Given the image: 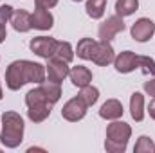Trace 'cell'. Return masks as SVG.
Segmentation results:
<instances>
[{"label": "cell", "instance_id": "6da1fadb", "mask_svg": "<svg viewBox=\"0 0 155 153\" xmlns=\"http://www.w3.org/2000/svg\"><path fill=\"white\" fill-rule=\"evenodd\" d=\"M43 81H45V67L29 60L13 61L5 70V85L9 90H20L27 83H43Z\"/></svg>", "mask_w": 155, "mask_h": 153}, {"label": "cell", "instance_id": "7a4b0ae2", "mask_svg": "<svg viewBox=\"0 0 155 153\" xmlns=\"http://www.w3.org/2000/svg\"><path fill=\"white\" fill-rule=\"evenodd\" d=\"M0 141L5 148H18L24 141V119L16 112H4Z\"/></svg>", "mask_w": 155, "mask_h": 153}, {"label": "cell", "instance_id": "3957f363", "mask_svg": "<svg viewBox=\"0 0 155 153\" xmlns=\"http://www.w3.org/2000/svg\"><path fill=\"white\" fill-rule=\"evenodd\" d=\"M132 135L130 124L123 121H114L112 124L107 126V141H105V150L110 153H124L128 139Z\"/></svg>", "mask_w": 155, "mask_h": 153}, {"label": "cell", "instance_id": "277c9868", "mask_svg": "<svg viewBox=\"0 0 155 153\" xmlns=\"http://www.w3.org/2000/svg\"><path fill=\"white\" fill-rule=\"evenodd\" d=\"M25 105H27V115H29V119L33 121V122H41V121H45L49 115H51V108H52V105L47 101V97H45V94H43V90L41 88H33V90H29L27 92V96H25Z\"/></svg>", "mask_w": 155, "mask_h": 153}, {"label": "cell", "instance_id": "5b68a950", "mask_svg": "<svg viewBox=\"0 0 155 153\" xmlns=\"http://www.w3.org/2000/svg\"><path fill=\"white\" fill-rule=\"evenodd\" d=\"M87 108H88V105L81 99V96H76V97H72L71 101H67V103L63 105V108H61V117L67 119V121H71V122H76V121H81V119L85 117Z\"/></svg>", "mask_w": 155, "mask_h": 153}, {"label": "cell", "instance_id": "8992f818", "mask_svg": "<svg viewBox=\"0 0 155 153\" xmlns=\"http://www.w3.org/2000/svg\"><path fill=\"white\" fill-rule=\"evenodd\" d=\"M124 29H126V25H124V22H123V16L114 15V16H108V18L99 25L97 34H99V40H103V41H110L116 34L123 33Z\"/></svg>", "mask_w": 155, "mask_h": 153}, {"label": "cell", "instance_id": "52a82bcc", "mask_svg": "<svg viewBox=\"0 0 155 153\" xmlns=\"http://www.w3.org/2000/svg\"><path fill=\"white\" fill-rule=\"evenodd\" d=\"M114 60H116V52H114L112 45H110L108 41H103V40L96 41L90 61H94V63L99 65V67H107V65L114 63Z\"/></svg>", "mask_w": 155, "mask_h": 153}, {"label": "cell", "instance_id": "ba28073f", "mask_svg": "<svg viewBox=\"0 0 155 153\" xmlns=\"http://www.w3.org/2000/svg\"><path fill=\"white\" fill-rule=\"evenodd\" d=\"M69 63L52 56L47 60V65H45V74L49 76V81H54V83H61L65 77L69 76Z\"/></svg>", "mask_w": 155, "mask_h": 153}, {"label": "cell", "instance_id": "9c48e42d", "mask_svg": "<svg viewBox=\"0 0 155 153\" xmlns=\"http://www.w3.org/2000/svg\"><path fill=\"white\" fill-rule=\"evenodd\" d=\"M56 45H58V40L49 38V36H38V38H33L31 40V43H29L31 50H33L36 56L45 58V60H49V58L54 56V52H56Z\"/></svg>", "mask_w": 155, "mask_h": 153}, {"label": "cell", "instance_id": "30bf717a", "mask_svg": "<svg viewBox=\"0 0 155 153\" xmlns=\"http://www.w3.org/2000/svg\"><path fill=\"white\" fill-rule=\"evenodd\" d=\"M130 33H132V38L135 40V41H141V43L143 41H148L155 34V24L150 18H139L132 25Z\"/></svg>", "mask_w": 155, "mask_h": 153}, {"label": "cell", "instance_id": "8fae6325", "mask_svg": "<svg viewBox=\"0 0 155 153\" xmlns=\"http://www.w3.org/2000/svg\"><path fill=\"white\" fill-rule=\"evenodd\" d=\"M114 65H116L117 72L128 74V72H132V70L137 69V54L132 52V50H124V52H121L119 56H116Z\"/></svg>", "mask_w": 155, "mask_h": 153}, {"label": "cell", "instance_id": "7c38bea8", "mask_svg": "<svg viewBox=\"0 0 155 153\" xmlns=\"http://www.w3.org/2000/svg\"><path fill=\"white\" fill-rule=\"evenodd\" d=\"M52 24H54V18L49 13V9L36 7V11L31 15V25L38 31H49L52 27Z\"/></svg>", "mask_w": 155, "mask_h": 153}, {"label": "cell", "instance_id": "4fadbf2b", "mask_svg": "<svg viewBox=\"0 0 155 153\" xmlns=\"http://www.w3.org/2000/svg\"><path fill=\"white\" fill-rule=\"evenodd\" d=\"M123 105H121V101H117V99H108V101H105L103 105H101V108H99V115L103 117V119H107V121H116L119 117H123Z\"/></svg>", "mask_w": 155, "mask_h": 153}, {"label": "cell", "instance_id": "5bb4252c", "mask_svg": "<svg viewBox=\"0 0 155 153\" xmlns=\"http://www.w3.org/2000/svg\"><path fill=\"white\" fill-rule=\"evenodd\" d=\"M69 77H71V81H72L74 86L83 88V86L90 85V81H92V72H90L87 67L78 65V67H72V69L69 70Z\"/></svg>", "mask_w": 155, "mask_h": 153}, {"label": "cell", "instance_id": "9a60e30c", "mask_svg": "<svg viewBox=\"0 0 155 153\" xmlns=\"http://www.w3.org/2000/svg\"><path fill=\"white\" fill-rule=\"evenodd\" d=\"M11 24H13V29L18 31V33H27V31L33 29V25H31V15L27 11H24V9H18V11L13 13Z\"/></svg>", "mask_w": 155, "mask_h": 153}, {"label": "cell", "instance_id": "2e32d148", "mask_svg": "<svg viewBox=\"0 0 155 153\" xmlns=\"http://www.w3.org/2000/svg\"><path fill=\"white\" fill-rule=\"evenodd\" d=\"M130 114L137 122H141L144 119V96L141 92L132 94V97H130Z\"/></svg>", "mask_w": 155, "mask_h": 153}, {"label": "cell", "instance_id": "e0dca14e", "mask_svg": "<svg viewBox=\"0 0 155 153\" xmlns=\"http://www.w3.org/2000/svg\"><path fill=\"white\" fill-rule=\"evenodd\" d=\"M40 88L43 90V94H45V97H47V101L51 105H54V103L60 101V97H61V86H60V83H54V81L47 79V81L40 83Z\"/></svg>", "mask_w": 155, "mask_h": 153}, {"label": "cell", "instance_id": "ac0fdd59", "mask_svg": "<svg viewBox=\"0 0 155 153\" xmlns=\"http://www.w3.org/2000/svg\"><path fill=\"white\" fill-rule=\"evenodd\" d=\"M87 15L94 20H99L103 15H105V9H107V0H87Z\"/></svg>", "mask_w": 155, "mask_h": 153}, {"label": "cell", "instance_id": "d6986e66", "mask_svg": "<svg viewBox=\"0 0 155 153\" xmlns=\"http://www.w3.org/2000/svg\"><path fill=\"white\" fill-rule=\"evenodd\" d=\"M139 9V0H117L116 13L119 16H130Z\"/></svg>", "mask_w": 155, "mask_h": 153}, {"label": "cell", "instance_id": "ffe728a7", "mask_svg": "<svg viewBox=\"0 0 155 153\" xmlns=\"http://www.w3.org/2000/svg\"><path fill=\"white\" fill-rule=\"evenodd\" d=\"M94 45H96V41L92 38H81L78 41V47H76L78 58H81V60H90V58H92Z\"/></svg>", "mask_w": 155, "mask_h": 153}, {"label": "cell", "instance_id": "44dd1931", "mask_svg": "<svg viewBox=\"0 0 155 153\" xmlns=\"http://www.w3.org/2000/svg\"><path fill=\"white\" fill-rule=\"evenodd\" d=\"M54 56H56V58H60V60H63V61H67V63H71V61L74 60V50H72V45H71L69 41H58Z\"/></svg>", "mask_w": 155, "mask_h": 153}, {"label": "cell", "instance_id": "7402d4cb", "mask_svg": "<svg viewBox=\"0 0 155 153\" xmlns=\"http://www.w3.org/2000/svg\"><path fill=\"white\" fill-rule=\"evenodd\" d=\"M79 96H81V99H83L88 106H92V105H96V101L99 99V90H97L96 86H92V85H87V86L81 88Z\"/></svg>", "mask_w": 155, "mask_h": 153}, {"label": "cell", "instance_id": "603a6c76", "mask_svg": "<svg viewBox=\"0 0 155 153\" xmlns=\"http://www.w3.org/2000/svg\"><path fill=\"white\" fill-rule=\"evenodd\" d=\"M134 151L135 153H153L155 151L153 141H152L150 137H146V135H141V137L137 139V142H135Z\"/></svg>", "mask_w": 155, "mask_h": 153}, {"label": "cell", "instance_id": "cb8c5ba5", "mask_svg": "<svg viewBox=\"0 0 155 153\" xmlns=\"http://www.w3.org/2000/svg\"><path fill=\"white\" fill-rule=\"evenodd\" d=\"M137 67H141L143 74L155 77V61L148 56H137Z\"/></svg>", "mask_w": 155, "mask_h": 153}, {"label": "cell", "instance_id": "d4e9b609", "mask_svg": "<svg viewBox=\"0 0 155 153\" xmlns=\"http://www.w3.org/2000/svg\"><path fill=\"white\" fill-rule=\"evenodd\" d=\"M13 7L11 5H0V24H5L7 20H11L13 16Z\"/></svg>", "mask_w": 155, "mask_h": 153}, {"label": "cell", "instance_id": "484cf974", "mask_svg": "<svg viewBox=\"0 0 155 153\" xmlns=\"http://www.w3.org/2000/svg\"><path fill=\"white\" fill-rule=\"evenodd\" d=\"M35 4L36 7H41V9H52L58 4V0H35Z\"/></svg>", "mask_w": 155, "mask_h": 153}, {"label": "cell", "instance_id": "4316f807", "mask_svg": "<svg viewBox=\"0 0 155 153\" xmlns=\"http://www.w3.org/2000/svg\"><path fill=\"white\" fill-rule=\"evenodd\" d=\"M144 92H146L148 96L155 97V77L152 81H146V83H144Z\"/></svg>", "mask_w": 155, "mask_h": 153}, {"label": "cell", "instance_id": "83f0119b", "mask_svg": "<svg viewBox=\"0 0 155 153\" xmlns=\"http://www.w3.org/2000/svg\"><path fill=\"white\" fill-rule=\"evenodd\" d=\"M148 114H150V117L155 121V97L150 101V106H148Z\"/></svg>", "mask_w": 155, "mask_h": 153}, {"label": "cell", "instance_id": "f1b7e54d", "mask_svg": "<svg viewBox=\"0 0 155 153\" xmlns=\"http://www.w3.org/2000/svg\"><path fill=\"white\" fill-rule=\"evenodd\" d=\"M5 36H7V31H5V24H0V43H4Z\"/></svg>", "mask_w": 155, "mask_h": 153}, {"label": "cell", "instance_id": "f546056e", "mask_svg": "<svg viewBox=\"0 0 155 153\" xmlns=\"http://www.w3.org/2000/svg\"><path fill=\"white\" fill-rule=\"evenodd\" d=\"M2 97H4V96H2V86H0V99H2Z\"/></svg>", "mask_w": 155, "mask_h": 153}, {"label": "cell", "instance_id": "4dcf8cb0", "mask_svg": "<svg viewBox=\"0 0 155 153\" xmlns=\"http://www.w3.org/2000/svg\"><path fill=\"white\" fill-rule=\"evenodd\" d=\"M74 2H81V0H74Z\"/></svg>", "mask_w": 155, "mask_h": 153}]
</instances>
